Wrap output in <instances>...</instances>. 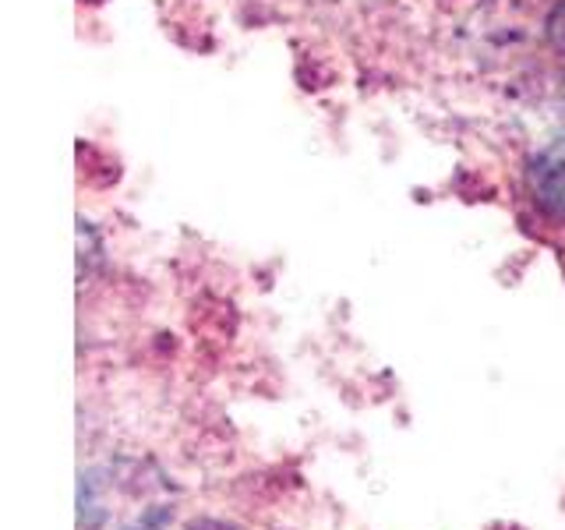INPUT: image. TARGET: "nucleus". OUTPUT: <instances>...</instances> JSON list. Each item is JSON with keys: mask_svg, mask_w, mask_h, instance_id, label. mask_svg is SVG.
<instances>
[{"mask_svg": "<svg viewBox=\"0 0 565 530\" xmlns=\"http://www.w3.org/2000/svg\"><path fill=\"white\" fill-rule=\"evenodd\" d=\"M526 188L547 216L565 220V135L552 138L534 152L526 167Z\"/></svg>", "mask_w": 565, "mask_h": 530, "instance_id": "nucleus-1", "label": "nucleus"}, {"mask_svg": "<svg viewBox=\"0 0 565 530\" xmlns=\"http://www.w3.org/2000/svg\"><path fill=\"white\" fill-rule=\"evenodd\" d=\"M547 40H552V46L565 57V0H558L555 11L547 14Z\"/></svg>", "mask_w": 565, "mask_h": 530, "instance_id": "nucleus-2", "label": "nucleus"}, {"mask_svg": "<svg viewBox=\"0 0 565 530\" xmlns=\"http://www.w3.org/2000/svg\"><path fill=\"white\" fill-rule=\"evenodd\" d=\"M128 530H181L177 523H170L163 512H159V517H149V520H138L135 527H128Z\"/></svg>", "mask_w": 565, "mask_h": 530, "instance_id": "nucleus-3", "label": "nucleus"}]
</instances>
